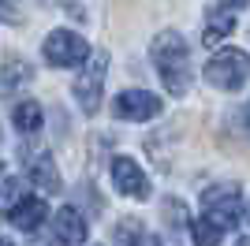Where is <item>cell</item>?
<instances>
[{
    "instance_id": "1",
    "label": "cell",
    "mask_w": 250,
    "mask_h": 246,
    "mask_svg": "<svg viewBox=\"0 0 250 246\" xmlns=\"http://www.w3.org/2000/svg\"><path fill=\"white\" fill-rule=\"evenodd\" d=\"M149 60H153L161 82L168 86L172 97H183L190 90V79H194V67H190V49L179 30H161L149 45Z\"/></svg>"
},
{
    "instance_id": "2",
    "label": "cell",
    "mask_w": 250,
    "mask_h": 246,
    "mask_svg": "<svg viewBox=\"0 0 250 246\" xmlns=\"http://www.w3.org/2000/svg\"><path fill=\"white\" fill-rule=\"evenodd\" d=\"M202 75H206V82L217 86V90H228V93L239 90L243 82L250 79V52H243V49H217Z\"/></svg>"
},
{
    "instance_id": "3",
    "label": "cell",
    "mask_w": 250,
    "mask_h": 246,
    "mask_svg": "<svg viewBox=\"0 0 250 246\" xmlns=\"http://www.w3.org/2000/svg\"><path fill=\"white\" fill-rule=\"evenodd\" d=\"M104 71H108V52H90V60L79 67V75H75V101H79V108H83L86 116H94L97 108H101V90H104Z\"/></svg>"
},
{
    "instance_id": "4",
    "label": "cell",
    "mask_w": 250,
    "mask_h": 246,
    "mask_svg": "<svg viewBox=\"0 0 250 246\" xmlns=\"http://www.w3.org/2000/svg\"><path fill=\"white\" fill-rule=\"evenodd\" d=\"M42 56L52 63V67H83L90 60V45H86L83 34L75 30H52L49 38L42 41Z\"/></svg>"
},
{
    "instance_id": "5",
    "label": "cell",
    "mask_w": 250,
    "mask_h": 246,
    "mask_svg": "<svg viewBox=\"0 0 250 246\" xmlns=\"http://www.w3.org/2000/svg\"><path fill=\"white\" fill-rule=\"evenodd\" d=\"M202 213L213 216L220 227H231L239 224V213H243V194L235 183H217L209 186L206 194H202Z\"/></svg>"
},
{
    "instance_id": "6",
    "label": "cell",
    "mask_w": 250,
    "mask_h": 246,
    "mask_svg": "<svg viewBox=\"0 0 250 246\" xmlns=\"http://www.w3.org/2000/svg\"><path fill=\"white\" fill-rule=\"evenodd\" d=\"M112 112H116V120H127V123L153 120L161 112V97L149 93V90H124V93H116Z\"/></svg>"
},
{
    "instance_id": "7",
    "label": "cell",
    "mask_w": 250,
    "mask_h": 246,
    "mask_svg": "<svg viewBox=\"0 0 250 246\" xmlns=\"http://www.w3.org/2000/svg\"><path fill=\"white\" fill-rule=\"evenodd\" d=\"M112 183H116V190L127 194V198H138V202L149 198V179L131 157H116L112 161Z\"/></svg>"
},
{
    "instance_id": "8",
    "label": "cell",
    "mask_w": 250,
    "mask_h": 246,
    "mask_svg": "<svg viewBox=\"0 0 250 246\" xmlns=\"http://www.w3.org/2000/svg\"><path fill=\"white\" fill-rule=\"evenodd\" d=\"M52 239L60 246H83L86 243V220L75 205H63L52 216Z\"/></svg>"
},
{
    "instance_id": "9",
    "label": "cell",
    "mask_w": 250,
    "mask_h": 246,
    "mask_svg": "<svg viewBox=\"0 0 250 246\" xmlns=\"http://www.w3.org/2000/svg\"><path fill=\"white\" fill-rule=\"evenodd\" d=\"M11 224L19 227V231H38L42 227V220L49 216V205L42 202V198H22L15 209H11Z\"/></svg>"
},
{
    "instance_id": "10",
    "label": "cell",
    "mask_w": 250,
    "mask_h": 246,
    "mask_svg": "<svg viewBox=\"0 0 250 246\" xmlns=\"http://www.w3.org/2000/svg\"><path fill=\"white\" fill-rule=\"evenodd\" d=\"M30 183L42 186V190H49V194H60V168H56V161H52L49 153L34 157L30 161Z\"/></svg>"
},
{
    "instance_id": "11",
    "label": "cell",
    "mask_w": 250,
    "mask_h": 246,
    "mask_svg": "<svg viewBox=\"0 0 250 246\" xmlns=\"http://www.w3.org/2000/svg\"><path fill=\"white\" fill-rule=\"evenodd\" d=\"M34 79V67L22 60H8L0 67V97H11V93H19L26 82Z\"/></svg>"
},
{
    "instance_id": "12",
    "label": "cell",
    "mask_w": 250,
    "mask_h": 246,
    "mask_svg": "<svg viewBox=\"0 0 250 246\" xmlns=\"http://www.w3.org/2000/svg\"><path fill=\"white\" fill-rule=\"evenodd\" d=\"M231 30H235V11L231 8H213L206 15V34H202V41H206V45H217V41H224Z\"/></svg>"
},
{
    "instance_id": "13",
    "label": "cell",
    "mask_w": 250,
    "mask_h": 246,
    "mask_svg": "<svg viewBox=\"0 0 250 246\" xmlns=\"http://www.w3.org/2000/svg\"><path fill=\"white\" fill-rule=\"evenodd\" d=\"M224 231L228 227H220L213 216H194L190 220V239H194V246H220V239H224Z\"/></svg>"
},
{
    "instance_id": "14",
    "label": "cell",
    "mask_w": 250,
    "mask_h": 246,
    "mask_svg": "<svg viewBox=\"0 0 250 246\" xmlns=\"http://www.w3.org/2000/svg\"><path fill=\"white\" fill-rule=\"evenodd\" d=\"M11 120H15V131H19V134H34V131H42L45 112H42V104H38V101H19Z\"/></svg>"
},
{
    "instance_id": "15",
    "label": "cell",
    "mask_w": 250,
    "mask_h": 246,
    "mask_svg": "<svg viewBox=\"0 0 250 246\" xmlns=\"http://www.w3.org/2000/svg\"><path fill=\"white\" fill-rule=\"evenodd\" d=\"M22 202V190H19V179H8V183L0 186V209L4 213H11L15 205Z\"/></svg>"
},
{
    "instance_id": "16",
    "label": "cell",
    "mask_w": 250,
    "mask_h": 246,
    "mask_svg": "<svg viewBox=\"0 0 250 246\" xmlns=\"http://www.w3.org/2000/svg\"><path fill=\"white\" fill-rule=\"evenodd\" d=\"M0 22H19V11L8 8V0H0Z\"/></svg>"
},
{
    "instance_id": "17",
    "label": "cell",
    "mask_w": 250,
    "mask_h": 246,
    "mask_svg": "<svg viewBox=\"0 0 250 246\" xmlns=\"http://www.w3.org/2000/svg\"><path fill=\"white\" fill-rule=\"evenodd\" d=\"M131 246H165V243H161V239H153V235H142V231H138V239H135Z\"/></svg>"
},
{
    "instance_id": "18",
    "label": "cell",
    "mask_w": 250,
    "mask_h": 246,
    "mask_svg": "<svg viewBox=\"0 0 250 246\" xmlns=\"http://www.w3.org/2000/svg\"><path fill=\"white\" fill-rule=\"evenodd\" d=\"M220 8H231V11H239V8H247V0H220Z\"/></svg>"
},
{
    "instance_id": "19",
    "label": "cell",
    "mask_w": 250,
    "mask_h": 246,
    "mask_svg": "<svg viewBox=\"0 0 250 246\" xmlns=\"http://www.w3.org/2000/svg\"><path fill=\"white\" fill-rule=\"evenodd\" d=\"M243 131L250 134V101H247V108H243Z\"/></svg>"
},
{
    "instance_id": "20",
    "label": "cell",
    "mask_w": 250,
    "mask_h": 246,
    "mask_svg": "<svg viewBox=\"0 0 250 246\" xmlns=\"http://www.w3.org/2000/svg\"><path fill=\"white\" fill-rule=\"evenodd\" d=\"M235 246H250V235H247V239H239V243H235Z\"/></svg>"
},
{
    "instance_id": "21",
    "label": "cell",
    "mask_w": 250,
    "mask_h": 246,
    "mask_svg": "<svg viewBox=\"0 0 250 246\" xmlns=\"http://www.w3.org/2000/svg\"><path fill=\"white\" fill-rule=\"evenodd\" d=\"M0 246H11V243H8V239H0Z\"/></svg>"
}]
</instances>
